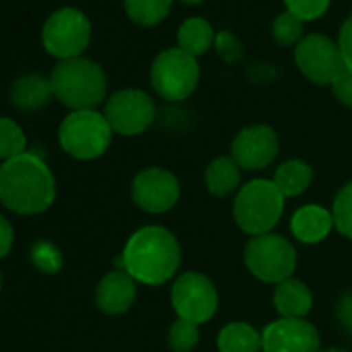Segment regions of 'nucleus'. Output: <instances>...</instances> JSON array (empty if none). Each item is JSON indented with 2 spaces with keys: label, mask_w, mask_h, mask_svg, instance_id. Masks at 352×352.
Segmentation results:
<instances>
[{
  "label": "nucleus",
  "mask_w": 352,
  "mask_h": 352,
  "mask_svg": "<svg viewBox=\"0 0 352 352\" xmlns=\"http://www.w3.org/2000/svg\"><path fill=\"white\" fill-rule=\"evenodd\" d=\"M25 145L28 139L23 129L15 120L0 116V160L7 162L25 153Z\"/></svg>",
  "instance_id": "nucleus-24"
},
{
  "label": "nucleus",
  "mask_w": 352,
  "mask_h": 352,
  "mask_svg": "<svg viewBox=\"0 0 352 352\" xmlns=\"http://www.w3.org/2000/svg\"><path fill=\"white\" fill-rule=\"evenodd\" d=\"M131 197L147 214H166L181 199V183L166 168H145L131 183Z\"/></svg>",
  "instance_id": "nucleus-12"
},
{
  "label": "nucleus",
  "mask_w": 352,
  "mask_h": 352,
  "mask_svg": "<svg viewBox=\"0 0 352 352\" xmlns=\"http://www.w3.org/2000/svg\"><path fill=\"white\" fill-rule=\"evenodd\" d=\"M50 98H54L50 79L42 75H25L17 79L11 89V102L21 112L42 110L50 102Z\"/></svg>",
  "instance_id": "nucleus-18"
},
{
  "label": "nucleus",
  "mask_w": 352,
  "mask_h": 352,
  "mask_svg": "<svg viewBox=\"0 0 352 352\" xmlns=\"http://www.w3.org/2000/svg\"><path fill=\"white\" fill-rule=\"evenodd\" d=\"M216 52L226 60V63H239L245 54L241 40L230 34V32H218L216 34V42H214Z\"/></svg>",
  "instance_id": "nucleus-30"
},
{
  "label": "nucleus",
  "mask_w": 352,
  "mask_h": 352,
  "mask_svg": "<svg viewBox=\"0 0 352 352\" xmlns=\"http://www.w3.org/2000/svg\"><path fill=\"white\" fill-rule=\"evenodd\" d=\"M236 226L251 236L272 232L284 214V195L274 181L253 179L243 185L232 206Z\"/></svg>",
  "instance_id": "nucleus-4"
},
{
  "label": "nucleus",
  "mask_w": 352,
  "mask_h": 352,
  "mask_svg": "<svg viewBox=\"0 0 352 352\" xmlns=\"http://www.w3.org/2000/svg\"><path fill=\"white\" fill-rule=\"evenodd\" d=\"M319 352H346L342 348H325V350H319Z\"/></svg>",
  "instance_id": "nucleus-36"
},
{
  "label": "nucleus",
  "mask_w": 352,
  "mask_h": 352,
  "mask_svg": "<svg viewBox=\"0 0 352 352\" xmlns=\"http://www.w3.org/2000/svg\"><path fill=\"white\" fill-rule=\"evenodd\" d=\"M11 247H13V226L5 216H0V259L9 255Z\"/></svg>",
  "instance_id": "nucleus-34"
},
{
  "label": "nucleus",
  "mask_w": 352,
  "mask_h": 352,
  "mask_svg": "<svg viewBox=\"0 0 352 352\" xmlns=\"http://www.w3.org/2000/svg\"><path fill=\"white\" fill-rule=\"evenodd\" d=\"M331 216H333V228L338 230V234L352 241V181L346 183L336 193Z\"/></svg>",
  "instance_id": "nucleus-25"
},
{
  "label": "nucleus",
  "mask_w": 352,
  "mask_h": 352,
  "mask_svg": "<svg viewBox=\"0 0 352 352\" xmlns=\"http://www.w3.org/2000/svg\"><path fill=\"white\" fill-rule=\"evenodd\" d=\"M137 298V282L122 270L106 274L96 288V305L106 315L126 313Z\"/></svg>",
  "instance_id": "nucleus-15"
},
{
  "label": "nucleus",
  "mask_w": 352,
  "mask_h": 352,
  "mask_svg": "<svg viewBox=\"0 0 352 352\" xmlns=\"http://www.w3.org/2000/svg\"><path fill=\"white\" fill-rule=\"evenodd\" d=\"M331 5V0H284L288 13L296 15L302 23L321 19Z\"/></svg>",
  "instance_id": "nucleus-29"
},
{
  "label": "nucleus",
  "mask_w": 352,
  "mask_h": 352,
  "mask_svg": "<svg viewBox=\"0 0 352 352\" xmlns=\"http://www.w3.org/2000/svg\"><path fill=\"white\" fill-rule=\"evenodd\" d=\"M181 261V243L168 228L143 226L131 234L116 265L137 284L162 286L179 272Z\"/></svg>",
  "instance_id": "nucleus-1"
},
{
  "label": "nucleus",
  "mask_w": 352,
  "mask_h": 352,
  "mask_svg": "<svg viewBox=\"0 0 352 352\" xmlns=\"http://www.w3.org/2000/svg\"><path fill=\"white\" fill-rule=\"evenodd\" d=\"M181 3H185V5H201V3H206V0H181Z\"/></svg>",
  "instance_id": "nucleus-35"
},
{
  "label": "nucleus",
  "mask_w": 352,
  "mask_h": 352,
  "mask_svg": "<svg viewBox=\"0 0 352 352\" xmlns=\"http://www.w3.org/2000/svg\"><path fill=\"white\" fill-rule=\"evenodd\" d=\"M216 32L212 23L204 17H191L181 23L179 32H176V48L191 54L193 58H199L210 48H214Z\"/></svg>",
  "instance_id": "nucleus-20"
},
{
  "label": "nucleus",
  "mask_w": 352,
  "mask_h": 352,
  "mask_svg": "<svg viewBox=\"0 0 352 352\" xmlns=\"http://www.w3.org/2000/svg\"><path fill=\"white\" fill-rule=\"evenodd\" d=\"M331 230H333L331 212L315 204H307L298 208L290 218V232L302 245H317L325 241Z\"/></svg>",
  "instance_id": "nucleus-16"
},
{
  "label": "nucleus",
  "mask_w": 352,
  "mask_h": 352,
  "mask_svg": "<svg viewBox=\"0 0 352 352\" xmlns=\"http://www.w3.org/2000/svg\"><path fill=\"white\" fill-rule=\"evenodd\" d=\"M261 352H319V329L305 317H280L261 331Z\"/></svg>",
  "instance_id": "nucleus-13"
},
{
  "label": "nucleus",
  "mask_w": 352,
  "mask_h": 352,
  "mask_svg": "<svg viewBox=\"0 0 352 352\" xmlns=\"http://www.w3.org/2000/svg\"><path fill=\"white\" fill-rule=\"evenodd\" d=\"M280 149L278 133L267 124H251L239 131V135L232 139L230 155L241 166V170L259 172L267 168Z\"/></svg>",
  "instance_id": "nucleus-14"
},
{
  "label": "nucleus",
  "mask_w": 352,
  "mask_h": 352,
  "mask_svg": "<svg viewBox=\"0 0 352 352\" xmlns=\"http://www.w3.org/2000/svg\"><path fill=\"white\" fill-rule=\"evenodd\" d=\"M331 91H333V98L346 106V108H352V71H344L331 85Z\"/></svg>",
  "instance_id": "nucleus-31"
},
{
  "label": "nucleus",
  "mask_w": 352,
  "mask_h": 352,
  "mask_svg": "<svg viewBox=\"0 0 352 352\" xmlns=\"http://www.w3.org/2000/svg\"><path fill=\"white\" fill-rule=\"evenodd\" d=\"M206 187L214 197H228L241 189V166L232 155H220L206 168Z\"/></svg>",
  "instance_id": "nucleus-19"
},
{
  "label": "nucleus",
  "mask_w": 352,
  "mask_h": 352,
  "mask_svg": "<svg viewBox=\"0 0 352 352\" xmlns=\"http://www.w3.org/2000/svg\"><path fill=\"white\" fill-rule=\"evenodd\" d=\"M338 46L344 58V65L348 71H352V13L346 17V21L340 28V36H338Z\"/></svg>",
  "instance_id": "nucleus-32"
},
{
  "label": "nucleus",
  "mask_w": 352,
  "mask_h": 352,
  "mask_svg": "<svg viewBox=\"0 0 352 352\" xmlns=\"http://www.w3.org/2000/svg\"><path fill=\"white\" fill-rule=\"evenodd\" d=\"M302 32L305 23L288 11L280 13L272 23V38L278 46H296L305 38Z\"/></svg>",
  "instance_id": "nucleus-27"
},
{
  "label": "nucleus",
  "mask_w": 352,
  "mask_h": 352,
  "mask_svg": "<svg viewBox=\"0 0 352 352\" xmlns=\"http://www.w3.org/2000/svg\"><path fill=\"white\" fill-rule=\"evenodd\" d=\"M272 181L278 187V191L284 195V199L298 197L313 183V168L302 160H286L276 168Z\"/></svg>",
  "instance_id": "nucleus-21"
},
{
  "label": "nucleus",
  "mask_w": 352,
  "mask_h": 352,
  "mask_svg": "<svg viewBox=\"0 0 352 352\" xmlns=\"http://www.w3.org/2000/svg\"><path fill=\"white\" fill-rule=\"evenodd\" d=\"M56 199V181L44 157L25 151L0 166V201L21 216L46 212Z\"/></svg>",
  "instance_id": "nucleus-2"
},
{
  "label": "nucleus",
  "mask_w": 352,
  "mask_h": 352,
  "mask_svg": "<svg viewBox=\"0 0 352 352\" xmlns=\"http://www.w3.org/2000/svg\"><path fill=\"white\" fill-rule=\"evenodd\" d=\"M0 286H3V276H0Z\"/></svg>",
  "instance_id": "nucleus-37"
},
{
  "label": "nucleus",
  "mask_w": 352,
  "mask_h": 352,
  "mask_svg": "<svg viewBox=\"0 0 352 352\" xmlns=\"http://www.w3.org/2000/svg\"><path fill=\"white\" fill-rule=\"evenodd\" d=\"M91 42V23L79 9L65 7L54 11L42 30L46 52L58 60L79 58Z\"/></svg>",
  "instance_id": "nucleus-8"
},
{
  "label": "nucleus",
  "mask_w": 352,
  "mask_h": 352,
  "mask_svg": "<svg viewBox=\"0 0 352 352\" xmlns=\"http://www.w3.org/2000/svg\"><path fill=\"white\" fill-rule=\"evenodd\" d=\"M199 344V325L187 319H176L168 329V346L172 352H193Z\"/></svg>",
  "instance_id": "nucleus-26"
},
{
  "label": "nucleus",
  "mask_w": 352,
  "mask_h": 352,
  "mask_svg": "<svg viewBox=\"0 0 352 352\" xmlns=\"http://www.w3.org/2000/svg\"><path fill=\"white\" fill-rule=\"evenodd\" d=\"M243 257L247 270L265 284H280L292 278L296 270V249L288 239L276 232L251 236Z\"/></svg>",
  "instance_id": "nucleus-7"
},
{
  "label": "nucleus",
  "mask_w": 352,
  "mask_h": 352,
  "mask_svg": "<svg viewBox=\"0 0 352 352\" xmlns=\"http://www.w3.org/2000/svg\"><path fill=\"white\" fill-rule=\"evenodd\" d=\"M52 94L67 108L75 110H96L108 91V79L104 69L89 58L58 60L50 75Z\"/></svg>",
  "instance_id": "nucleus-3"
},
{
  "label": "nucleus",
  "mask_w": 352,
  "mask_h": 352,
  "mask_svg": "<svg viewBox=\"0 0 352 352\" xmlns=\"http://www.w3.org/2000/svg\"><path fill=\"white\" fill-rule=\"evenodd\" d=\"M294 65L315 85H333L346 71L338 42L323 34H309L294 46Z\"/></svg>",
  "instance_id": "nucleus-10"
},
{
  "label": "nucleus",
  "mask_w": 352,
  "mask_h": 352,
  "mask_svg": "<svg viewBox=\"0 0 352 352\" xmlns=\"http://www.w3.org/2000/svg\"><path fill=\"white\" fill-rule=\"evenodd\" d=\"M199 79L201 69L197 58L181 48L162 50L149 69V83L166 102H183L191 98L199 85Z\"/></svg>",
  "instance_id": "nucleus-5"
},
{
  "label": "nucleus",
  "mask_w": 352,
  "mask_h": 352,
  "mask_svg": "<svg viewBox=\"0 0 352 352\" xmlns=\"http://www.w3.org/2000/svg\"><path fill=\"white\" fill-rule=\"evenodd\" d=\"M274 307L280 317H305L313 307V294L305 282L296 278H288L276 284L274 290Z\"/></svg>",
  "instance_id": "nucleus-17"
},
{
  "label": "nucleus",
  "mask_w": 352,
  "mask_h": 352,
  "mask_svg": "<svg viewBox=\"0 0 352 352\" xmlns=\"http://www.w3.org/2000/svg\"><path fill=\"white\" fill-rule=\"evenodd\" d=\"M263 346L261 331L247 321H232L218 333L220 352H259Z\"/></svg>",
  "instance_id": "nucleus-22"
},
{
  "label": "nucleus",
  "mask_w": 352,
  "mask_h": 352,
  "mask_svg": "<svg viewBox=\"0 0 352 352\" xmlns=\"http://www.w3.org/2000/svg\"><path fill=\"white\" fill-rule=\"evenodd\" d=\"M32 263L36 265L38 272L56 274L63 267V253L50 241H38L32 247Z\"/></svg>",
  "instance_id": "nucleus-28"
},
{
  "label": "nucleus",
  "mask_w": 352,
  "mask_h": 352,
  "mask_svg": "<svg viewBox=\"0 0 352 352\" xmlns=\"http://www.w3.org/2000/svg\"><path fill=\"white\" fill-rule=\"evenodd\" d=\"M104 116L110 129L124 137L145 133L155 118V104L141 89H120L104 104Z\"/></svg>",
  "instance_id": "nucleus-11"
},
{
  "label": "nucleus",
  "mask_w": 352,
  "mask_h": 352,
  "mask_svg": "<svg viewBox=\"0 0 352 352\" xmlns=\"http://www.w3.org/2000/svg\"><path fill=\"white\" fill-rule=\"evenodd\" d=\"M336 319H338L340 327L348 336H352V292L344 294L338 300V305H336Z\"/></svg>",
  "instance_id": "nucleus-33"
},
{
  "label": "nucleus",
  "mask_w": 352,
  "mask_h": 352,
  "mask_svg": "<svg viewBox=\"0 0 352 352\" xmlns=\"http://www.w3.org/2000/svg\"><path fill=\"white\" fill-rule=\"evenodd\" d=\"M126 17L139 28H155L160 25L170 9L172 0H122Z\"/></svg>",
  "instance_id": "nucleus-23"
},
{
  "label": "nucleus",
  "mask_w": 352,
  "mask_h": 352,
  "mask_svg": "<svg viewBox=\"0 0 352 352\" xmlns=\"http://www.w3.org/2000/svg\"><path fill=\"white\" fill-rule=\"evenodd\" d=\"M170 300L179 319H187L197 325L208 323L220 307L214 282L199 272H185L176 278L170 290Z\"/></svg>",
  "instance_id": "nucleus-9"
},
{
  "label": "nucleus",
  "mask_w": 352,
  "mask_h": 352,
  "mask_svg": "<svg viewBox=\"0 0 352 352\" xmlns=\"http://www.w3.org/2000/svg\"><path fill=\"white\" fill-rule=\"evenodd\" d=\"M112 133L114 131L110 129L104 112L75 110L63 120L58 141L69 155L77 160H96L108 151Z\"/></svg>",
  "instance_id": "nucleus-6"
}]
</instances>
